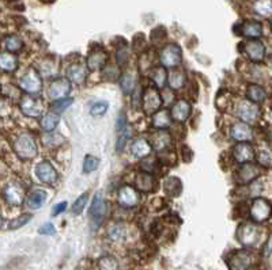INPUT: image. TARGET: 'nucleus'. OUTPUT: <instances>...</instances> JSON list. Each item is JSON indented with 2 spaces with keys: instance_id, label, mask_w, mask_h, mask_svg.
I'll return each instance as SVG.
<instances>
[{
  "instance_id": "nucleus-24",
  "label": "nucleus",
  "mask_w": 272,
  "mask_h": 270,
  "mask_svg": "<svg viewBox=\"0 0 272 270\" xmlns=\"http://www.w3.org/2000/svg\"><path fill=\"white\" fill-rule=\"evenodd\" d=\"M153 152V147L147 138L144 137H138L135 138L134 143L131 144V153L134 155L135 158L138 159H146L149 158L150 155Z\"/></svg>"
},
{
  "instance_id": "nucleus-34",
  "label": "nucleus",
  "mask_w": 272,
  "mask_h": 270,
  "mask_svg": "<svg viewBox=\"0 0 272 270\" xmlns=\"http://www.w3.org/2000/svg\"><path fill=\"white\" fill-rule=\"evenodd\" d=\"M60 123V114H56V113L49 112L46 113L45 116L41 118V128L45 131V132L51 133L53 132L56 127Z\"/></svg>"
},
{
  "instance_id": "nucleus-7",
  "label": "nucleus",
  "mask_w": 272,
  "mask_h": 270,
  "mask_svg": "<svg viewBox=\"0 0 272 270\" xmlns=\"http://www.w3.org/2000/svg\"><path fill=\"white\" fill-rule=\"evenodd\" d=\"M159 63L164 68H177L182 63V49L177 44H169L159 52Z\"/></svg>"
},
{
  "instance_id": "nucleus-43",
  "label": "nucleus",
  "mask_w": 272,
  "mask_h": 270,
  "mask_svg": "<svg viewBox=\"0 0 272 270\" xmlns=\"http://www.w3.org/2000/svg\"><path fill=\"white\" fill-rule=\"evenodd\" d=\"M98 164H99V160L95 156H92V155H88L85 160H83V171L86 174H90L92 171H95L98 167Z\"/></svg>"
},
{
  "instance_id": "nucleus-10",
  "label": "nucleus",
  "mask_w": 272,
  "mask_h": 270,
  "mask_svg": "<svg viewBox=\"0 0 272 270\" xmlns=\"http://www.w3.org/2000/svg\"><path fill=\"white\" fill-rule=\"evenodd\" d=\"M72 90V83L68 80L67 77H57L52 80L49 87H48V97L51 101H59L64 99L70 95Z\"/></svg>"
},
{
  "instance_id": "nucleus-44",
  "label": "nucleus",
  "mask_w": 272,
  "mask_h": 270,
  "mask_svg": "<svg viewBox=\"0 0 272 270\" xmlns=\"http://www.w3.org/2000/svg\"><path fill=\"white\" fill-rule=\"evenodd\" d=\"M108 107L109 105L106 102L94 103L91 106V109H90V114L94 116V117H101V116H103L105 113L108 112Z\"/></svg>"
},
{
  "instance_id": "nucleus-51",
  "label": "nucleus",
  "mask_w": 272,
  "mask_h": 270,
  "mask_svg": "<svg viewBox=\"0 0 272 270\" xmlns=\"http://www.w3.org/2000/svg\"><path fill=\"white\" fill-rule=\"evenodd\" d=\"M67 209V202L63 201V202H59L53 206V210H52V216H59L60 213H63L64 210Z\"/></svg>"
},
{
  "instance_id": "nucleus-30",
  "label": "nucleus",
  "mask_w": 272,
  "mask_h": 270,
  "mask_svg": "<svg viewBox=\"0 0 272 270\" xmlns=\"http://www.w3.org/2000/svg\"><path fill=\"white\" fill-rule=\"evenodd\" d=\"M108 238L112 242H123L125 238H127V228L123 223L120 221H114L112 224L109 225L108 228Z\"/></svg>"
},
{
  "instance_id": "nucleus-35",
  "label": "nucleus",
  "mask_w": 272,
  "mask_h": 270,
  "mask_svg": "<svg viewBox=\"0 0 272 270\" xmlns=\"http://www.w3.org/2000/svg\"><path fill=\"white\" fill-rule=\"evenodd\" d=\"M150 77L154 82L157 88H164L168 84V72H166L164 67L154 68L153 71L150 72Z\"/></svg>"
},
{
  "instance_id": "nucleus-39",
  "label": "nucleus",
  "mask_w": 272,
  "mask_h": 270,
  "mask_svg": "<svg viewBox=\"0 0 272 270\" xmlns=\"http://www.w3.org/2000/svg\"><path fill=\"white\" fill-rule=\"evenodd\" d=\"M131 137V129L129 127L124 128L123 131H120L117 135V141H116V149L118 152L123 151V148L125 147V144L128 143V138Z\"/></svg>"
},
{
  "instance_id": "nucleus-53",
  "label": "nucleus",
  "mask_w": 272,
  "mask_h": 270,
  "mask_svg": "<svg viewBox=\"0 0 272 270\" xmlns=\"http://www.w3.org/2000/svg\"><path fill=\"white\" fill-rule=\"evenodd\" d=\"M1 224H3V219H1V216H0V227H1Z\"/></svg>"
},
{
  "instance_id": "nucleus-9",
  "label": "nucleus",
  "mask_w": 272,
  "mask_h": 270,
  "mask_svg": "<svg viewBox=\"0 0 272 270\" xmlns=\"http://www.w3.org/2000/svg\"><path fill=\"white\" fill-rule=\"evenodd\" d=\"M227 264L231 270H248L255 264V255L249 250H238L230 254Z\"/></svg>"
},
{
  "instance_id": "nucleus-26",
  "label": "nucleus",
  "mask_w": 272,
  "mask_h": 270,
  "mask_svg": "<svg viewBox=\"0 0 272 270\" xmlns=\"http://www.w3.org/2000/svg\"><path fill=\"white\" fill-rule=\"evenodd\" d=\"M186 83V75L180 68H173L172 71L168 72V84L172 90L179 91Z\"/></svg>"
},
{
  "instance_id": "nucleus-45",
  "label": "nucleus",
  "mask_w": 272,
  "mask_h": 270,
  "mask_svg": "<svg viewBox=\"0 0 272 270\" xmlns=\"http://www.w3.org/2000/svg\"><path fill=\"white\" fill-rule=\"evenodd\" d=\"M255 158H256L257 163L260 164V166H263V167H271L272 156L271 153L267 152V151H260Z\"/></svg>"
},
{
  "instance_id": "nucleus-29",
  "label": "nucleus",
  "mask_w": 272,
  "mask_h": 270,
  "mask_svg": "<svg viewBox=\"0 0 272 270\" xmlns=\"http://www.w3.org/2000/svg\"><path fill=\"white\" fill-rule=\"evenodd\" d=\"M165 193L168 194L172 199L179 197L182 192V182L179 177H168L164 182Z\"/></svg>"
},
{
  "instance_id": "nucleus-18",
  "label": "nucleus",
  "mask_w": 272,
  "mask_h": 270,
  "mask_svg": "<svg viewBox=\"0 0 272 270\" xmlns=\"http://www.w3.org/2000/svg\"><path fill=\"white\" fill-rule=\"evenodd\" d=\"M230 137L238 143H249L253 138V129L249 124L238 121L230 127Z\"/></svg>"
},
{
  "instance_id": "nucleus-22",
  "label": "nucleus",
  "mask_w": 272,
  "mask_h": 270,
  "mask_svg": "<svg viewBox=\"0 0 272 270\" xmlns=\"http://www.w3.org/2000/svg\"><path fill=\"white\" fill-rule=\"evenodd\" d=\"M88 67L81 63H74L68 67L67 79L74 84H82L88 79Z\"/></svg>"
},
{
  "instance_id": "nucleus-33",
  "label": "nucleus",
  "mask_w": 272,
  "mask_h": 270,
  "mask_svg": "<svg viewBox=\"0 0 272 270\" xmlns=\"http://www.w3.org/2000/svg\"><path fill=\"white\" fill-rule=\"evenodd\" d=\"M120 87L124 94H127V95L134 94L136 90V76L134 72H124L120 76Z\"/></svg>"
},
{
  "instance_id": "nucleus-2",
  "label": "nucleus",
  "mask_w": 272,
  "mask_h": 270,
  "mask_svg": "<svg viewBox=\"0 0 272 270\" xmlns=\"http://www.w3.org/2000/svg\"><path fill=\"white\" fill-rule=\"evenodd\" d=\"M14 151L23 160L34 159L38 153L36 140L29 133H21L14 141Z\"/></svg>"
},
{
  "instance_id": "nucleus-37",
  "label": "nucleus",
  "mask_w": 272,
  "mask_h": 270,
  "mask_svg": "<svg viewBox=\"0 0 272 270\" xmlns=\"http://www.w3.org/2000/svg\"><path fill=\"white\" fill-rule=\"evenodd\" d=\"M98 270H118V261L113 255H103L97 262Z\"/></svg>"
},
{
  "instance_id": "nucleus-40",
  "label": "nucleus",
  "mask_w": 272,
  "mask_h": 270,
  "mask_svg": "<svg viewBox=\"0 0 272 270\" xmlns=\"http://www.w3.org/2000/svg\"><path fill=\"white\" fill-rule=\"evenodd\" d=\"M31 220V214L30 213H23L21 216H18L14 220H11L10 223H8V229L10 231H14V229H18L26 225L29 221Z\"/></svg>"
},
{
  "instance_id": "nucleus-13",
  "label": "nucleus",
  "mask_w": 272,
  "mask_h": 270,
  "mask_svg": "<svg viewBox=\"0 0 272 270\" xmlns=\"http://www.w3.org/2000/svg\"><path fill=\"white\" fill-rule=\"evenodd\" d=\"M139 201H140V194H139V192L135 188L125 185V186H121V188L118 189L117 202L123 208H136L139 205Z\"/></svg>"
},
{
  "instance_id": "nucleus-19",
  "label": "nucleus",
  "mask_w": 272,
  "mask_h": 270,
  "mask_svg": "<svg viewBox=\"0 0 272 270\" xmlns=\"http://www.w3.org/2000/svg\"><path fill=\"white\" fill-rule=\"evenodd\" d=\"M169 112L170 117H172L173 121L182 124L189 118L190 113H192V105L188 101H185V99H180V101L173 103V106H172Z\"/></svg>"
},
{
  "instance_id": "nucleus-8",
  "label": "nucleus",
  "mask_w": 272,
  "mask_h": 270,
  "mask_svg": "<svg viewBox=\"0 0 272 270\" xmlns=\"http://www.w3.org/2000/svg\"><path fill=\"white\" fill-rule=\"evenodd\" d=\"M19 87L27 95H34L41 91L42 76L36 68H29L19 79Z\"/></svg>"
},
{
  "instance_id": "nucleus-3",
  "label": "nucleus",
  "mask_w": 272,
  "mask_h": 270,
  "mask_svg": "<svg viewBox=\"0 0 272 270\" xmlns=\"http://www.w3.org/2000/svg\"><path fill=\"white\" fill-rule=\"evenodd\" d=\"M249 216L253 223L260 224V223H266L271 219L272 216V204L267 199L263 197H256L252 201L251 206H249Z\"/></svg>"
},
{
  "instance_id": "nucleus-25",
  "label": "nucleus",
  "mask_w": 272,
  "mask_h": 270,
  "mask_svg": "<svg viewBox=\"0 0 272 270\" xmlns=\"http://www.w3.org/2000/svg\"><path fill=\"white\" fill-rule=\"evenodd\" d=\"M46 199H48V193H46L45 190L36 189V190H33V192L26 197V205H27V208L31 209V210H38L42 205L45 204Z\"/></svg>"
},
{
  "instance_id": "nucleus-52",
  "label": "nucleus",
  "mask_w": 272,
  "mask_h": 270,
  "mask_svg": "<svg viewBox=\"0 0 272 270\" xmlns=\"http://www.w3.org/2000/svg\"><path fill=\"white\" fill-rule=\"evenodd\" d=\"M263 253H264V257H270L272 254V234L268 236L267 242L264 245V249H263Z\"/></svg>"
},
{
  "instance_id": "nucleus-47",
  "label": "nucleus",
  "mask_w": 272,
  "mask_h": 270,
  "mask_svg": "<svg viewBox=\"0 0 272 270\" xmlns=\"http://www.w3.org/2000/svg\"><path fill=\"white\" fill-rule=\"evenodd\" d=\"M128 127V121H127V116H125V113L121 112L118 114L117 120H116V129H117V132L120 131H123L124 128Z\"/></svg>"
},
{
  "instance_id": "nucleus-12",
  "label": "nucleus",
  "mask_w": 272,
  "mask_h": 270,
  "mask_svg": "<svg viewBox=\"0 0 272 270\" xmlns=\"http://www.w3.org/2000/svg\"><path fill=\"white\" fill-rule=\"evenodd\" d=\"M3 199L11 206H19V205L23 204V201L26 200L25 190H23L21 185H18L16 182H8L3 188Z\"/></svg>"
},
{
  "instance_id": "nucleus-46",
  "label": "nucleus",
  "mask_w": 272,
  "mask_h": 270,
  "mask_svg": "<svg viewBox=\"0 0 272 270\" xmlns=\"http://www.w3.org/2000/svg\"><path fill=\"white\" fill-rule=\"evenodd\" d=\"M116 59H117L118 66H125L128 63V52H127V49L125 48L118 49L117 53H116Z\"/></svg>"
},
{
  "instance_id": "nucleus-14",
  "label": "nucleus",
  "mask_w": 272,
  "mask_h": 270,
  "mask_svg": "<svg viewBox=\"0 0 272 270\" xmlns=\"http://www.w3.org/2000/svg\"><path fill=\"white\" fill-rule=\"evenodd\" d=\"M262 174V170L259 166L253 163H244L240 166L236 173L237 184L240 185H249L255 182Z\"/></svg>"
},
{
  "instance_id": "nucleus-36",
  "label": "nucleus",
  "mask_w": 272,
  "mask_h": 270,
  "mask_svg": "<svg viewBox=\"0 0 272 270\" xmlns=\"http://www.w3.org/2000/svg\"><path fill=\"white\" fill-rule=\"evenodd\" d=\"M253 10L264 18L272 16V0H256L253 4Z\"/></svg>"
},
{
  "instance_id": "nucleus-23",
  "label": "nucleus",
  "mask_w": 272,
  "mask_h": 270,
  "mask_svg": "<svg viewBox=\"0 0 272 270\" xmlns=\"http://www.w3.org/2000/svg\"><path fill=\"white\" fill-rule=\"evenodd\" d=\"M155 178L154 175L147 171H140L136 174V178H135V188L138 192H143V193H149L153 192L155 188Z\"/></svg>"
},
{
  "instance_id": "nucleus-21",
  "label": "nucleus",
  "mask_w": 272,
  "mask_h": 270,
  "mask_svg": "<svg viewBox=\"0 0 272 270\" xmlns=\"http://www.w3.org/2000/svg\"><path fill=\"white\" fill-rule=\"evenodd\" d=\"M149 141L153 149L158 152H164L172 145V135L166 129H158V132L151 135Z\"/></svg>"
},
{
  "instance_id": "nucleus-11",
  "label": "nucleus",
  "mask_w": 272,
  "mask_h": 270,
  "mask_svg": "<svg viewBox=\"0 0 272 270\" xmlns=\"http://www.w3.org/2000/svg\"><path fill=\"white\" fill-rule=\"evenodd\" d=\"M19 109L21 112L30 118L41 117L44 113V105L40 98H34L31 95H26L19 101Z\"/></svg>"
},
{
  "instance_id": "nucleus-4",
  "label": "nucleus",
  "mask_w": 272,
  "mask_h": 270,
  "mask_svg": "<svg viewBox=\"0 0 272 270\" xmlns=\"http://www.w3.org/2000/svg\"><path fill=\"white\" fill-rule=\"evenodd\" d=\"M237 239L245 247H255L262 239V229L256 223H244L237 229Z\"/></svg>"
},
{
  "instance_id": "nucleus-50",
  "label": "nucleus",
  "mask_w": 272,
  "mask_h": 270,
  "mask_svg": "<svg viewBox=\"0 0 272 270\" xmlns=\"http://www.w3.org/2000/svg\"><path fill=\"white\" fill-rule=\"evenodd\" d=\"M11 112V107L8 105V102L3 99V98H0V117H4V116H8Z\"/></svg>"
},
{
  "instance_id": "nucleus-32",
  "label": "nucleus",
  "mask_w": 272,
  "mask_h": 270,
  "mask_svg": "<svg viewBox=\"0 0 272 270\" xmlns=\"http://www.w3.org/2000/svg\"><path fill=\"white\" fill-rule=\"evenodd\" d=\"M18 68V59L10 52H0V69L14 72Z\"/></svg>"
},
{
  "instance_id": "nucleus-38",
  "label": "nucleus",
  "mask_w": 272,
  "mask_h": 270,
  "mask_svg": "<svg viewBox=\"0 0 272 270\" xmlns=\"http://www.w3.org/2000/svg\"><path fill=\"white\" fill-rule=\"evenodd\" d=\"M4 46L10 53H15V52H19L23 48V41L21 40V37L8 36L5 38Z\"/></svg>"
},
{
  "instance_id": "nucleus-28",
  "label": "nucleus",
  "mask_w": 272,
  "mask_h": 270,
  "mask_svg": "<svg viewBox=\"0 0 272 270\" xmlns=\"http://www.w3.org/2000/svg\"><path fill=\"white\" fill-rule=\"evenodd\" d=\"M268 92L267 90L263 86H259V84H249L247 87V99L251 101V102L256 103H263L267 101Z\"/></svg>"
},
{
  "instance_id": "nucleus-41",
  "label": "nucleus",
  "mask_w": 272,
  "mask_h": 270,
  "mask_svg": "<svg viewBox=\"0 0 272 270\" xmlns=\"http://www.w3.org/2000/svg\"><path fill=\"white\" fill-rule=\"evenodd\" d=\"M74 99L71 98H64V99H59V101H55V102L51 105V112L56 113V114H60L62 112H64L66 109L71 106Z\"/></svg>"
},
{
  "instance_id": "nucleus-48",
  "label": "nucleus",
  "mask_w": 272,
  "mask_h": 270,
  "mask_svg": "<svg viewBox=\"0 0 272 270\" xmlns=\"http://www.w3.org/2000/svg\"><path fill=\"white\" fill-rule=\"evenodd\" d=\"M181 156H182V160L185 163H189L190 160L193 159V151L188 145H182L181 147Z\"/></svg>"
},
{
  "instance_id": "nucleus-5",
  "label": "nucleus",
  "mask_w": 272,
  "mask_h": 270,
  "mask_svg": "<svg viewBox=\"0 0 272 270\" xmlns=\"http://www.w3.org/2000/svg\"><path fill=\"white\" fill-rule=\"evenodd\" d=\"M89 216H90L91 228H99V225L102 224L105 216H106V202H105V197H103V193L101 190L94 194L91 206L89 210Z\"/></svg>"
},
{
  "instance_id": "nucleus-20",
  "label": "nucleus",
  "mask_w": 272,
  "mask_h": 270,
  "mask_svg": "<svg viewBox=\"0 0 272 270\" xmlns=\"http://www.w3.org/2000/svg\"><path fill=\"white\" fill-rule=\"evenodd\" d=\"M106 63H108V52L103 51L102 48L92 49L86 59V67L89 71L102 69L103 67L106 66Z\"/></svg>"
},
{
  "instance_id": "nucleus-6",
  "label": "nucleus",
  "mask_w": 272,
  "mask_h": 270,
  "mask_svg": "<svg viewBox=\"0 0 272 270\" xmlns=\"http://www.w3.org/2000/svg\"><path fill=\"white\" fill-rule=\"evenodd\" d=\"M164 105V97L161 95L157 87H147L142 94V107L143 112L149 116H153L161 110Z\"/></svg>"
},
{
  "instance_id": "nucleus-17",
  "label": "nucleus",
  "mask_w": 272,
  "mask_h": 270,
  "mask_svg": "<svg viewBox=\"0 0 272 270\" xmlns=\"http://www.w3.org/2000/svg\"><path fill=\"white\" fill-rule=\"evenodd\" d=\"M231 156L237 163L244 164L251 163L256 156V153H255V149L249 143H238L231 149Z\"/></svg>"
},
{
  "instance_id": "nucleus-1",
  "label": "nucleus",
  "mask_w": 272,
  "mask_h": 270,
  "mask_svg": "<svg viewBox=\"0 0 272 270\" xmlns=\"http://www.w3.org/2000/svg\"><path fill=\"white\" fill-rule=\"evenodd\" d=\"M233 113L237 118L241 120L242 123L252 124L256 123L259 120L262 110H260L259 105L251 102L248 99H238L233 106Z\"/></svg>"
},
{
  "instance_id": "nucleus-49",
  "label": "nucleus",
  "mask_w": 272,
  "mask_h": 270,
  "mask_svg": "<svg viewBox=\"0 0 272 270\" xmlns=\"http://www.w3.org/2000/svg\"><path fill=\"white\" fill-rule=\"evenodd\" d=\"M40 234L51 236V235L56 234V228H55V225L52 224V223H46V224L40 227Z\"/></svg>"
},
{
  "instance_id": "nucleus-31",
  "label": "nucleus",
  "mask_w": 272,
  "mask_h": 270,
  "mask_svg": "<svg viewBox=\"0 0 272 270\" xmlns=\"http://www.w3.org/2000/svg\"><path fill=\"white\" fill-rule=\"evenodd\" d=\"M172 117H170L169 110L161 109L159 112L153 114V127L155 129H168L172 125Z\"/></svg>"
},
{
  "instance_id": "nucleus-42",
  "label": "nucleus",
  "mask_w": 272,
  "mask_h": 270,
  "mask_svg": "<svg viewBox=\"0 0 272 270\" xmlns=\"http://www.w3.org/2000/svg\"><path fill=\"white\" fill-rule=\"evenodd\" d=\"M88 200H89V193L86 192V193L81 194L79 197L77 199V201L74 202V205H72V214H81L83 212V209H85V206H86V204H88Z\"/></svg>"
},
{
  "instance_id": "nucleus-27",
  "label": "nucleus",
  "mask_w": 272,
  "mask_h": 270,
  "mask_svg": "<svg viewBox=\"0 0 272 270\" xmlns=\"http://www.w3.org/2000/svg\"><path fill=\"white\" fill-rule=\"evenodd\" d=\"M241 34L249 40H257L263 36V25L257 21H247L241 25Z\"/></svg>"
},
{
  "instance_id": "nucleus-15",
  "label": "nucleus",
  "mask_w": 272,
  "mask_h": 270,
  "mask_svg": "<svg viewBox=\"0 0 272 270\" xmlns=\"http://www.w3.org/2000/svg\"><path fill=\"white\" fill-rule=\"evenodd\" d=\"M34 173H36L37 179L45 185H53L59 178L56 168L53 167L51 162H48V160H42L37 164Z\"/></svg>"
},
{
  "instance_id": "nucleus-16",
  "label": "nucleus",
  "mask_w": 272,
  "mask_h": 270,
  "mask_svg": "<svg viewBox=\"0 0 272 270\" xmlns=\"http://www.w3.org/2000/svg\"><path fill=\"white\" fill-rule=\"evenodd\" d=\"M242 51L247 57L253 63H260L266 57V45L260 40H249L244 42Z\"/></svg>"
}]
</instances>
